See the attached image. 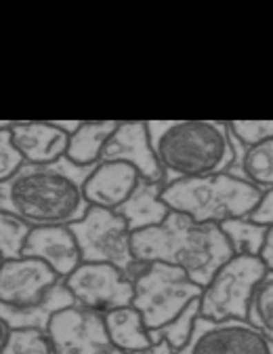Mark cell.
Instances as JSON below:
<instances>
[{"mask_svg": "<svg viewBox=\"0 0 273 354\" xmlns=\"http://www.w3.org/2000/svg\"><path fill=\"white\" fill-rule=\"evenodd\" d=\"M97 165L78 167L65 156L47 165L23 162L0 184V211L30 228L72 226L88 211L84 184Z\"/></svg>", "mask_w": 273, "mask_h": 354, "instance_id": "cell-1", "label": "cell"}, {"mask_svg": "<svg viewBox=\"0 0 273 354\" xmlns=\"http://www.w3.org/2000/svg\"><path fill=\"white\" fill-rule=\"evenodd\" d=\"M132 255L141 263L176 266L202 289L221 266L234 257L221 226L196 224L188 215L170 211L160 226L132 232Z\"/></svg>", "mask_w": 273, "mask_h": 354, "instance_id": "cell-2", "label": "cell"}, {"mask_svg": "<svg viewBox=\"0 0 273 354\" xmlns=\"http://www.w3.org/2000/svg\"><path fill=\"white\" fill-rule=\"evenodd\" d=\"M148 129L164 184L221 173L234 162L227 122L148 120Z\"/></svg>", "mask_w": 273, "mask_h": 354, "instance_id": "cell-3", "label": "cell"}, {"mask_svg": "<svg viewBox=\"0 0 273 354\" xmlns=\"http://www.w3.org/2000/svg\"><path fill=\"white\" fill-rule=\"evenodd\" d=\"M261 194L244 177L221 171L164 184L160 198L170 211L188 215L196 224L221 226L230 219L248 217L259 205Z\"/></svg>", "mask_w": 273, "mask_h": 354, "instance_id": "cell-4", "label": "cell"}, {"mask_svg": "<svg viewBox=\"0 0 273 354\" xmlns=\"http://www.w3.org/2000/svg\"><path fill=\"white\" fill-rule=\"evenodd\" d=\"M132 308L143 317L150 333L162 329L202 295V287L183 270L162 261L141 263L139 272L132 277Z\"/></svg>", "mask_w": 273, "mask_h": 354, "instance_id": "cell-5", "label": "cell"}, {"mask_svg": "<svg viewBox=\"0 0 273 354\" xmlns=\"http://www.w3.org/2000/svg\"><path fill=\"white\" fill-rule=\"evenodd\" d=\"M265 263L252 255H234L214 272L200 295V317L208 321H248L250 301L267 277Z\"/></svg>", "mask_w": 273, "mask_h": 354, "instance_id": "cell-6", "label": "cell"}, {"mask_svg": "<svg viewBox=\"0 0 273 354\" xmlns=\"http://www.w3.org/2000/svg\"><path fill=\"white\" fill-rule=\"evenodd\" d=\"M68 228L78 243L82 261L116 266L130 281L139 272L141 261L134 259L130 245L132 232L116 211L88 207L86 215Z\"/></svg>", "mask_w": 273, "mask_h": 354, "instance_id": "cell-7", "label": "cell"}, {"mask_svg": "<svg viewBox=\"0 0 273 354\" xmlns=\"http://www.w3.org/2000/svg\"><path fill=\"white\" fill-rule=\"evenodd\" d=\"M76 299V306L108 315L112 310L132 306L134 287L132 281L110 263H86L63 281Z\"/></svg>", "mask_w": 273, "mask_h": 354, "instance_id": "cell-8", "label": "cell"}, {"mask_svg": "<svg viewBox=\"0 0 273 354\" xmlns=\"http://www.w3.org/2000/svg\"><path fill=\"white\" fill-rule=\"evenodd\" d=\"M47 333L57 354H124L112 344L105 317L76 304L59 310Z\"/></svg>", "mask_w": 273, "mask_h": 354, "instance_id": "cell-9", "label": "cell"}, {"mask_svg": "<svg viewBox=\"0 0 273 354\" xmlns=\"http://www.w3.org/2000/svg\"><path fill=\"white\" fill-rule=\"evenodd\" d=\"M174 354H273V346L248 321L219 323L198 317L190 342Z\"/></svg>", "mask_w": 273, "mask_h": 354, "instance_id": "cell-10", "label": "cell"}, {"mask_svg": "<svg viewBox=\"0 0 273 354\" xmlns=\"http://www.w3.org/2000/svg\"><path fill=\"white\" fill-rule=\"evenodd\" d=\"M61 279L47 263L34 257H17L0 266V304L28 310L40 306Z\"/></svg>", "mask_w": 273, "mask_h": 354, "instance_id": "cell-11", "label": "cell"}, {"mask_svg": "<svg viewBox=\"0 0 273 354\" xmlns=\"http://www.w3.org/2000/svg\"><path fill=\"white\" fill-rule=\"evenodd\" d=\"M101 162H126L136 169L141 180L164 184V173L154 154L145 120H120L103 148Z\"/></svg>", "mask_w": 273, "mask_h": 354, "instance_id": "cell-12", "label": "cell"}, {"mask_svg": "<svg viewBox=\"0 0 273 354\" xmlns=\"http://www.w3.org/2000/svg\"><path fill=\"white\" fill-rule=\"evenodd\" d=\"M13 136V144L23 156V162L32 165H47L61 160L68 152L70 136L63 133L53 120H15L3 122Z\"/></svg>", "mask_w": 273, "mask_h": 354, "instance_id": "cell-13", "label": "cell"}, {"mask_svg": "<svg viewBox=\"0 0 273 354\" xmlns=\"http://www.w3.org/2000/svg\"><path fill=\"white\" fill-rule=\"evenodd\" d=\"M21 255L47 263L61 281H65L82 263L78 243L68 226L32 228Z\"/></svg>", "mask_w": 273, "mask_h": 354, "instance_id": "cell-14", "label": "cell"}, {"mask_svg": "<svg viewBox=\"0 0 273 354\" xmlns=\"http://www.w3.org/2000/svg\"><path fill=\"white\" fill-rule=\"evenodd\" d=\"M141 175L126 162H99L84 184V196L90 207L116 211L136 188Z\"/></svg>", "mask_w": 273, "mask_h": 354, "instance_id": "cell-15", "label": "cell"}, {"mask_svg": "<svg viewBox=\"0 0 273 354\" xmlns=\"http://www.w3.org/2000/svg\"><path fill=\"white\" fill-rule=\"evenodd\" d=\"M162 188H164V184H152V182L139 180L134 192L116 209V213L126 221L130 232H139V230L160 226L168 217L170 209L160 198Z\"/></svg>", "mask_w": 273, "mask_h": 354, "instance_id": "cell-16", "label": "cell"}, {"mask_svg": "<svg viewBox=\"0 0 273 354\" xmlns=\"http://www.w3.org/2000/svg\"><path fill=\"white\" fill-rule=\"evenodd\" d=\"M76 299L70 293V289L65 287L63 281H59L53 291L49 293V297L44 299L40 306L28 308V310H17V308H9L0 304V319H3L11 329H40L47 331L51 319L63 308L74 306Z\"/></svg>", "mask_w": 273, "mask_h": 354, "instance_id": "cell-17", "label": "cell"}, {"mask_svg": "<svg viewBox=\"0 0 273 354\" xmlns=\"http://www.w3.org/2000/svg\"><path fill=\"white\" fill-rule=\"evenodd\" d=\"M116 127L118 120H82L80 127L70 136L65 158L78 167L99 165L103 148Z\"/></svg>", "mask_w": 273, "mask_h": 354, "instance_id": "cell-18", "label": "cell"}, {"mask_svg": "<svg viewBox=\"0 0 273 354\" xmlns=\"http://www.w3.org/2000/svg\"><path fill=\"white\" fill-rule=\"evenodd\" d=\"M103 317H105L108 335L120 352H124V354L139 352L154 344L152 335L143 323V317L136 313L132 306L112 310V313H108Z\"/></svg>", "mask_w": 273, "mask_h": 354, "instance_id": "cell-19", "label": "cell"}, {"mask_svg": "<svg viewBox=\"0 0 273 354\" xmlns=\"http://www.w3.org/2000/svg\"><path fill=\"white\" fill-rule=\"evenodd\" d=\"M227 171L244 177L261 192L273 188V140H267L244 152L234 150V162Z\"/></svg>", "mask_w": 273, "mask_h": 354, "instance_id": "cell-20", "label": "cell"}, {"mask_svg": "<svg viewBox=\"0 0 273 354\" xmlns=\"http://www.w3.org/2000/svg\"><path fill=\"white\" fill-rule=\"evenodd\" d=\"M221 230L230 243L234 255H252L259 257L267 228L261 224H254L250 217H238V219H230L221 224Z\"/></svg>", "mask_w": 273, "mask_h": 354, "instance_id": "cell-21", "label": "cell"}, {"mask_svg": "<svg viewBox=\"0 0 273 354\" xmlns=\"http://www.w3.org/2000/svg\"><path fill=\"white\" fill-rule=\"evenodd\" d=\"M198 317H200V299H194V301L183 310V313L176 315L170 323H166V325H164L162 329H158V331H152V333H150V335H152V342H154V344H156V342H166V344L172 348V352L181 350V348H183V346L190 342Z\"/></svg>", "mask_w": 273, "mask_h": 354, "instance_id": "cell-22", "label": "cell"}, {"mask_svg": "<svg viewBox=\"0 0 273 354\" xmlns=\"http://www.w3.org/2000/svg\"><path fill=\"white\" fill-rule=\"evenodd\" d=\"M248 323L254 325L273 346V274H267L256 287L250 301Z\"/></svg>", "mask_w": 273, "mask_h": 354, "instance_id": "cell-23", "label": "cell"}, {"mask_svg": "<svg viewBox=\"0 0 273 354\" xmlns=\"http://www.w3.org/2000/svg\"><path fill=\"white\" fill-rule=\"evenodd\" d=\"M227 133L234 150H248L267 140H273V120H230Z\"/></svg>", "mask_w": 273, "mask_h": 354, "instance_id": "cell-24", "label": "cell"}, {"mask_svg": "<svg viewBox=\"0 0 273 354\" xmlns=\"http://www.w3.org/2000/svg\"><path fill=\"white\" fill-rule=\"evenodd\" d=\"M30 232L32 228L23 224L21 219L0 211V259L9 261L21 257Z\"/></svg>", "mask_w": 273, "mask_h": 354, "instance_id": "cell-25", "label": "cell"}, {"mask_svg": "<svg viewBox=\"0 0 273 354\" xmlns=\"http://www.w3.org/2000/svg\"><path fill=\"white\" fill-rule=\"evenodd\" d=\"M3 354H57L47 331L11 329Z\"/></svg>", "mask_w": 273, "mask_h": 354, "instance_id": "cell-26", "label": "cell"}, {"mask_svg": "<svg viewBox=\"0 0 273 354\" xmlns=\"http://www.w3.org/2000/svg\"><path fill=\"white\" fill-rule=\"evenodd\" d=\"M21 165H23V156L13 144L11 131L0 122V184L7 182L11 175H15Z\"/></svg>", "mask_w": 273, "mask_h": 354, "instance_id": "cell-27", "label": "cell"}, {"mask_svg": "<svg viewBox=\"0 0 273 354\" xmlns=\"http://www.w3.org/2000/svg\"><path fill=\"white\" fill-rule=\"evenodd\" d=\"M248 217L254 221V224H261L265 228L273 226V188H269L261 194L259 205L254 207V211Z\"/></svg>", "mask_w": 273, "mask_h": 354, "instance_id": "cell-28", "label": "cell"}, {"mask_svg": "<svg viewBox=\"0 0 273 354\" xmlns=\"http://www.w3.org/2000/svg\"><path fill=\"white\" fill-rule=\"evenodd\" d=\"M259 259L265 263L267 272H269V274H273V226H269V228H267V234H265V241H263V247H261Z\"/></svg>", "mask_w": 273, "mask_h": 354, "instance_id": "cell-29", "label": "cell"}, {"mask_svg": "<svg viewBox=\"0 0 273 354\" xmlns=\"http://www.w3.org/2000/svg\"><path fill=\"white\" fill-rule=\"evenodd\" d=\"M130 354H174V352H172V348H170L166 342H156V344H152V346L145 348V350L130 352Z\"/></svg>", "mask_w": 273, "mask_h": 354, "instance_id": "cell-30", "label": "cell"}, {"mask_svg": "<svg viewBox=\"0 0 273 354\" xmlns=\"http://www.w3.org/2000/svg\"><path fill=\"white\" fill-rule=\"evenodd\" d=\"M53 122H55L63 133H68V136H72V133L80 127V122H82V120H53Z\"/></svg>", "mask_w": 273, "mask_h": 354, "instance_id": "cell-31", "label": "cell"}, {"mask_svg": "<svg viewBox=\"0 0 273 354\" xmlns=\"http://www.w3.org/2000/svg\"><path fill=\"white\" fill-rule=\"evenodd\" d=\"M9 333H11V327L0 319V354H3L5 346H7V339H9Z\"/></svg>", "mask_w": 273, "mask_h": 354, "instance_id": "cell-32", "label": "cell"}, {"mask_svg": "<svg viewBox=\"0 0 273 354\" xmlns=\"http://www.w3.org/2000/svg\"><path fill=\"white\" fill-rule=\"evenodd\" d=\"M0 266H3V259H0Z\"/></svg>", "mask_w": 273, "mask_h": 354, "instance_id": "cell-33", "label": "cell"}]
</instances>
